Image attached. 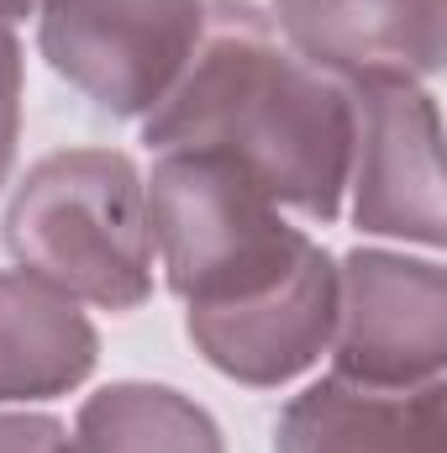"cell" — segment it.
<instances>
[{
    "label": "cell",
    "mask_w": 447,
    "mask_h": 453,
    "mask_svg": "<svg viewBox=\"0 0 447 453\" xmlns=\"http://www.w3.org/2000/svg\"><path fill=\"white\" fill-rule=\"evenodd\" d=\"M148 142L222 153L263 196L327 217L342 190L347 127L332 90L279 53L247 5H226L148 121Z\"/></svg>",
    "instance_id": "6da1fadb"
},
{
    "label": "cell",
    "mask_w": 447,
    "mask_h": 453,
    "mask_svg": "<svg viewBox=\"0 0 447 453\" xmlns=\"http://www.w3.org/2000/svg\"><path fill=\"white\" fill-rule=\"evenodd\" d=\"M153 237L174 290L195 311L274 296L316 248L269 211L258 180L206 148H169L153 174Z\"/></svg>",
    "instance_id": "7a4b0ae2"
},
{
    "label": "cell",
    "mask_w": 447,
    "mask_h": 453,
    "mask_svg": "<svg viewBox=\"0 0 447 453\" xmlns=\"http://www.w3.org/2000/svg\"><path fill=\"white\" fill-rule=\"evenodd\" d=\"M11 248L53 290L101 306L148 296L153 226L121 153H58L32 169L11 206Z\"/></svg>",
    "instance_id": "3957f363"
},
{
    "label": "cell",
    "mask_w": 447,
    "mask_h": 453,
    "mask_svg": "<svg viewBox=\"0 0 447 453\" xmlns=\"http://www.w3.org/2000/svg\"><path fill=\"white\" fill-rule=\"evenodd\" d=\"M201 42V0H42V48L90 101L158 106Z\"/></svg>",
    "instance_id": "277c9868"
},
{
    "label": "cell",
    "mask_w": 447,
    "mask_h": 453,
    "mask_svg": "<svg viewBox=\"0 0 447 453\" xmlns=\"http://www.w3.org/2000/svg\"><path fill=\"white\" fill-rule=\"evenodd\" d=\"M327 322H332V274H327V258L311 253L274 296L231 311H195L190 333L226 374L269 385L295 374L316 353V342L327 338Z\"/></svg>",
    "instance_id": "5b68a950"
},
{
    "label": "cell",
    "mask_w": 447,
    "mask_h": 453,
    "mask_svg": "<svg viewBox=\"0 0 447 453\" xmlns=\"http://www.w3.org/2000/svg\"><path fill=\"white\" fill-rule=\"evenodd\" d=\"M95 364L90 322L64 301V290L0 274V401L53 395Z\"/></svg>",
    "instance_id": "8992f818"
},
{
    "label": "cell",
    "mask_w": 447,
    "mask_h": 453,
    "mask_svg": "<svg viewBox=\"0 0 447 453\" xmlns=\"http://www.w3.org/2000/svg\"><path fill=\"white\" fill-rule=\"evenodd\" d=\"M74 453H222L211 422L169 390H106L80 417Z\"/></svg>",
    "instance_id": "52a82bcc"
},
{
    "label": "cell",
    "mask_w": 447,
    "mask_h": 453,
    "mask_svg": "<svg viewBox=\"0 0 447 453\" xmlns=\"http://www.w3.org/2000/svg\"><path fill=\"white\" fill-rule=\"evenodd\" d=\"M290 37L342 69H400L405 0H279Z\"/></svg>",
    "instance_id": "ba28073f"
},
{
    "label": "cell",
    "mask_w": 447,
    "mask_h": 453,
    "mask_svg": "<svg viewBox=\"0 0 447 453\" xmlns=\"http://www.w3.org/2000/svg\"><path fill=\"white\" fill-rule=\"evenodd\" d=\"M279 453H405V406H384L342 385L311 390L290 406Z\"/></svg>",
    "instance_id": "9c48e42d"
},
{
    "label": "cell",
    "mask_w": 447,
    "mask_h": 453,
    "mask_svg": "<svg viewBox=\"0 0 447 453\" xmlns=\"http://www.w3.org/2000/svg\"><path fill=\"white\" fill-rule=\"evenodd\" d=\"M16 85H21L16 42H11V27L0 16V180H5V164H11V148H16Z\"/></svg>",
    "instance_id": "30bf717a"
},
{
    "label": "cell",
    "mask_w": 447,
    "mask_h": 453,
    "mask_svg": "<svg viewBox=\"0 0 447 453\" xmlns=\"http://www.w3.org/2000/svg\"><path fill=\"white\" fill-rule=\"evenodd\" d=\"M0 453H74V443L37 417H0Z\"/></svg>",
    "instance_id": "8fae6325"
},
{
    "label": "cell",
    "mask_w": 447,
    "mask_h": 453,
    "mask_svg": "<svg viewBox=\"0 0 447 453\" xmlns=\"http://www.w3.org/2000/svg\"><path fill=\"white\" fill-rule=\"evenodd\" d=\"M32 5H37V0H0V16L11 21V16H21V11H32Z\"/></svg>",
    "instance_id": "7c38bea8"
}]
</instances>
